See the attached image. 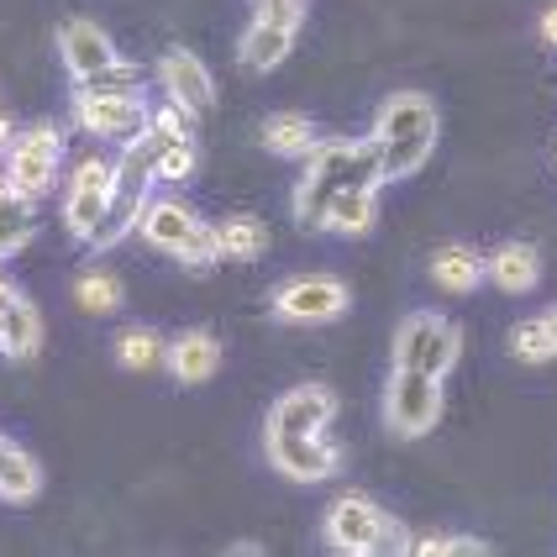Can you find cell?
<instances>
[{"label": "cell", "mask_w": 557, "mask_h": 557, "mask_svg": "<svg viewBox=\"0 0 557 557\" xmlns=\"http://www.w3.org/2000/svg\"><path fill=\"white\" fill-rule=\"evenodd\" d=\"M153 126L163 132V137H195V111H185V106H163V111H153Z\"/></svg>", "instance_id": "35"}, {"label": "cell", "mask_w": 557, "mask_h": 557, "mask_svg": "<svg viewBox=\"0 0 557 557\" xmlns=\"http://www.w3.org/2000/svg\"><path fill=\"white\" fill-rule=\"evenodd\" d=\"M410 553H463V557H479V553H490V542H479V536H447V531H436V536H421Z\"/></svg>", "instance_id": "34"}, {"label": "cell", "mask_w": 557, "mask_h": 557, "mask_svg": "<svg viewBox=\"0 0 557 557\" xmlns=\"http://www.w3.org/2000/svg\"><path fill=\"white\" fill-rule=\"evenodd\" d=\"M436 421H442V379L395 363L384 384V426L395 436H426Z\"/></svg>", "instance_id": "5"}, {"label": "cell", "mask_w": 557, "mask_h": 557, "mask_svg": "<svg viewBox=\"0 0 557 557\" xmlns=\"http://www.w3.org/2000/svg\"><path fill=\"white\" fill-rule=\"evenodd\" d=\"M315 143H321V132H315V122L300 116V111H278V116L263 122V148L274 158H310Z\"/></svg>", "instance_id": "22"}, {"label": "cell", "mask_w": 557, "mask_h": 557, "mask_svg": "<svg viewBox=\"0 0 557 557\" xmlns=\"http://www.w3.org/2000/svg\"><path fill=\"white\" fill-rule=\"evenodd\" d=\"M436 132H442V116H436L432 95L421 90H400L389 95L373 116V148H379V169H384V185L395 180H410L436 148Z\"/></svg>", "instance_id": "2"}, {"label": "cell", "mask_w": 557, "mask_h": 557, "mask_svg": "<svg viewBox=\"0 0 557 557\" xmlns=\"http://www.w3.org/2000/svg\"><path fill=\"white\" fill-rule=\"evenodd\" d=\"M352 306V289L337 274H295L274 289V315L289 326H326Z\"/></svg>", "instance_id": "6"}, {"label": "cell", "mask_w": 557, "mask_h": 557, "mask_svg": "<svg viewBox=\"0 0 557 557\" xmlns=\"http://www.w3.org/2000/svg\"><path fill=\"white\" fill-rule=\"evenodd\" d=\"M74 306L85 310V315H106V310L122 306V278L106 274V269H85V274L74 278Z\"/></svg>", "instance_id": "27"}, {"label": "cell", "mask_w": 557, "mask_h": 557, "mask_svg": "<svg viewBox=\"0 0 557 557\" xmlns=\"http://www.w3.org/2000/svg\"><path fill=\"white\" fill-rule=\"evenodd\" d=\"M289 48H295V32H284V27H274V22H258V16H252L248 32H243V42H237V59H243L248 74H269V69H278V63L289 59Z\"/></svg>", "instance_id": "20"}, {"label": "cell", "mask_w": 557, "mask_h": 557, "mask_svg": "<svg viewBox=\"0 0 557 557\" xmlns=\"http://www.w3.org/2000/svg\"><path fill=\"white\" fill-rule=\"evenodd\" d=\"M11 137H16V126L0 122V163H5V148H11Z\"/></svg>", "instance_id": "38"}, {"label": "cell", "mask_w": 557, "mask_h": 557, "mask_svg": "<svg viewBox=\"0 0 557 557\" xmlns=\"http://www.w3.org/2000/svg\"><path fill=\"white\" fill-rule=\"evenodd\" d=\"M536 32H542V42H547V48H557V0H547V5H542Z\"/></svg>", "instance_id": "36"}, {"label": "cell", "mask_w": 557, "mask_h": 557, "mask_svg": "<svg viewBox=\"0 0 557 557\" xmlns=\"http://www.w3.org/2000/svg\"><path fill=\"white\" fill-rule=\"evenodd\" d=\"M74 122L85 126L90 137L100 143H132L143 126L153 122L143 90H126V95H100V90H74Z\"/></svg>", "instance_id": "10"}, {"label": "cell", "mask_w": 557, "mask_h": 557, "mask_svg": "<svg viewBox=\"0 0 557 557\" xmlns=\"http://www.w3.org/2000/svg\"><path fill=\"white\" fill-rule=\"evenodd\" d=\"M59 59H63V69H69V79L79 85V79L106 74L111 63H122V53H116V42L95 27V22L74 16V22H63L59 27Z\"/></svg>", "instance_id": "13"}, {"label": "cell", "mask_w": 557, "mask_h": 557, "mask_svg": "<svg viewBox=\"0 0 557 557\" xmlns=\"http://www.w3.org/2000/svg\"><path fill=\"white\" fill-rule=\"evenodd\" d=\"M116 200V180H111V163L106 158H79L74 174H69V189H63V232L74 243H85L100 216L111 211Z\"/></svg>", "instance_id": "9"}, {"label": "cell", "mask_w": 557, "mask_h": 557, "mask_svg": "<svg viewBox=\"0 0 557 557\" xmlns=\"http://www.w3.org/2000/svg\"><path fill=\"white\" fill-rule=\"evenodd\" d=\"M195 163H200L195 137H169V143H163V153H158V185H180V180H189V174H195Z\"/></svg>", "instance_id": "30"}, {"label": "cell", "mask_w": 557, "mask_h": 557, "mask_svg": "<svg viewBox=\"0 0 557 557\" xmlns=\"http://www.w3.org/2000/svg\"><path fill=\"white\" fill-rule=\"evenodd\" d=\"M216 252L221 258H237V263H252L269 252V226L258 216H226L216 221Z\"/></svg>", "instance_id": "24"}, {"label": "cell", "mask_w": 557, "mask_h": 557, "mask_svg": "<svg viewBox=\"0 0 557 557\" xmlns=\"http://www.w3.org/2000/svg\"><path fill=\"white\" fill-rule=\"evenodd\" d=\"M510 358H516V363H531V369H542V363H553V358H557V342L547 337L542 315H536V321H516V326H510Z\"/></svg>", "instance_id": "29"}, {"label": "cell", "mask_w": 557, "mask_h": 557, "mask_svg": "<svg viewBox=\"0 0 557 557\" xmlns=\"http://www.w3.org/2000/svg\"><path fill=\"white\" fill-rule=\"evenodd\" d=\"M263 447L289 484H326L342 468V447L326 432H263Z\"/></svg>", "instance_id": "7"}, {"label": "cell", "mask_w": 557, "mask_h": 557, "mask_svg": "<svg viewBox=\"0 0 557 557\" xmlns=\"http://www.w3.org/2000/svg\"><path fill=\"white\" fill-rule=\"evenodd\" d=\"M59 163H63V137L53 122H37L27 132H16L11 148H5V174H11L16 189H27L32 200L59 185Z\"/></svg>", "instance_id": "8"}, {"label": "cell", "mask_w": 557, "mask_h": 557, "mask_svg": "<svg viewBox=\"0 0 557 557\" xmlns=\"http://www.w3.org/2000/svg\"><path fill=\"white\" fill-rule=\"evenodd\" d=\"M432 278L447 289V295H473L484 284V258L463 243H447V248L432 252Z\"/></svg>", "instance_id": "21"}, {"label": "cell", "mask_w": 557, "mask_h": 557, "mask_svg": "<svg viewBox=\"0 0 557 557\" xmlns=\"http://www.w3.org/2000/svg\"><path fill=\"white\" fill-rule=\"evenodd\" d=\"M337 416V395L326 384H295L269 405V432H326Z\"/></svg>", "instance_id": "14"}, {"label": "cell", "mask_w": 557, "mask_h": 557, "mask_svg": "<svg viewBox=\"0 0 557 557\" xmlns=\"http://www.w3.org/2000/svg\"><path fill=\"white\" fill-rule=\"evenodd\" d=\"M143 200H148V195H116V200H111V211L100 216V226H95L90 237H85V248H90V252H111L116 243H126V237L137 232Z\"/></svg>", "instance_id": "26"}, {"label": "cell", "mask_w": 557, "mask_h": 557, "mask_svg": "<svg viewBox=\"0 0 557 557\" xmlns=\"http://www.w3.org/2000/svg\"><path fill=\"white\" fill-rule=\"evenodd\" d=\"M458 352H463L458 321H447L436 310L405 315L400 332H395V363L400 369H421V373H432V379H447V373L458 369Z\"/></svg>", "instance_id": "4"}, {"label": "cell", "mask_w": 557, "mask_h": 557, "mask_svg": "<svg viewBox=\"0 0 557 557\" xmlns=\"http://www.w3.org/2000/svg\"><path fill=\"white\" fill-rule=\"evenodd\" d=\"M373 221H379V189L373 185H342L332 195V206H326V232H337V237H363L373 232Z\"/></svg>", "instance_id": "18"}, {"label": "cell", "mask_w": 557, "mask_h": 557, "mask_svg": "<svg viewBox=\"0 0 557 557\" xmlns=\"http://www.w3.org/2000/svg\"><path fill=\"white\" fill-rule=\"evenodd\" d=\"M163 369L174 373L180 384H206L211 373L221 369V342L211 332H180V337H169L163 347Z\"/></svg>", "instance_id": "16"}, {"label": "cell", "mask_w": 557, "mask_h": 557, "mask_svg": "<svg viewBox=\"0 0 557 557\" xmlns=\"http://www.w3.org/2000/svg\"><path fill=\"white\" fill-rule=\"evenodd\" d=\"M180 263H185L189 274H211V269L221 263V252H216V226H211V221H206V226L195 232V243L180 252Z\"/></svg>", "instance_id": "32"}, {"label": "cell", "mask_w": 557, "mask_h": 557, "mask_svg": "<svg viewBox=\"0 0 557 557\" xmlns=\"http://www.w3.org/2000/svg\"><path fill=\"white\" fill-rule=\"evenodd\" d=\"M163 347H169V342L158 337L153 326H126L122 337H116V363L132 373L158 369V363H163Z\"/></svg>", "instance_id": "28"}, {"label": "cell", "mask_w": 557, "mask_h": 557, "mask_svg": "<svg viewBox=\"0 0 557 557\" xmlns=\"http://www.w3.org/2000/svg\"><path fill=\"white\" fill-rule=\"evenodd\" d=\"M200 226H206V221L195 216L185 200H174V195H148V200H143V216H137V237H143L148 248L180 258V252L195 243Z\"/></svg>", "instance_id": "11"}, {"label": "cell", "mask_w": 557, "mask_h": 557, "mask_svg": "<svg viewBox=\"0 0 557 557\" xmlns=\"http://www.w3.org/2000/svg\"><path fill=\"white\" fill-rule=\"evenodd\" d=\"M143 79H148V74H143V69H137V63H111V69H106V74H95V79H79V85H74V90H100V95H126V90H143Z\"/></svg>", "instance_id": "31"}, {"label": "cell", "mask_w": 557, "mask_h": 557, "mask_svg": "<svg viewBox=\"0 0 557 557\" xmlns=\"http://www.w3.org/2000/svg\"><path fill=\"white\" fill-rule=\"evenodd\" d=\"M163 132L153 122L143 126L132 143H122V153L111 163V180H116V195H153L158 185V153H163Z\"/></svg>", "instance_id": "15"}, {"label": "cell", "mask_w": 557, "mask_h": 557, "mask_svg": "<svg viewBox=\"0 0 557 557\" xmlns=\"http://www.w3.org/2000/svg\"><path fill=\"white\" fill-rule=\"evenodd\" d=\"M32 206L37 200H32L27 189L11 185V174L0 169V263L32 243V232H37V211Z\"/></svg>", "instance_id": "17"}, {"label": "cell", "mask_w": 557, "mask_h": 557, "mask_svg": "<svg viewBox=\"0 0 557 557\" xmlns=\"http://www.w3.org/2000/svg\"><path fill=\"white\" fill-rule=\"evenodd\" d=\"M11 300H16V289L0 278V332H5V310H11Z\"/></svg>", "instance_id": "37"}, {"label": "cell", "mask_w": 557, "mask_h": 557, "mask_svg": "<svg viewBox=\"0 0 557 557\" xmlns=\"http://www.w3.org/2000/svg\"><path fill=\"white\" fill-rule=\"evenodd\" d=\"M37 347H42V321H37V306H32L27 295H16L11 310H5L0 352H5V358H16V363H27V358H37Z\"/></svg>", "instance_id": "23"}, {"label": "cell", "mask_w": 557, "mask_h": 557, "mask_svg": "<svg viewBox=\"0 0 557 557\" xmlns=\"http://www.w3.org/2000/svg\"><path fill=\"white\" fill-rule=\"evenodd\" d=\"M484 278L505 289V295H527L531 284L542 278V252L531 243H505L495 258H484Z\"/></svg>", "instance_id": "19"}, {"label": "cell", "mask_w": 557, "mask_h": 557, "mask_svg": "<svg viewBox=\"0 0 557 557\" xmlns=\"http://www.w3.org/2000/svg\"><path fill=\"white\" fill-rule=\"evenodd\" d=\"M326 547H337V553H410L416 547V536L405 527L400 516H389L379 499L369 495H337L332 499V510H326Z\"/></svg>", "instance_id": "3"}, {"label": "cell", "mask_w": 557, "mask_h": 557, "mask_svg": "<svg viewBox=\"0 0 557 557\" xmlns=\"http://www.w3.org/2000/svg\"><path fill=\"white\" fill-rule=\"evenodd\" d=\"M542 326H547V337L557 342V306H553V310H542Z\"/></svg>", "instance_id": "39"}, {"label": "cell", "mask_w": 557, "mask_h": 557, "mask_svg": "<svg viewBox=\"0 0 557 557\" xmlns=\"http://www.w3.org/2000/svg\"><path fill=\"white\" fill-rule=\"evenodd\" d=\"M37 490H42V468L32 463L22 447H11V442L0 436V499L27 505V499H37Z\"/></svg>", "instance_id": "25"}, {"label": "cell", "mask_w": 557, "mask_h": 557, "mask_svg": "<svg viewBox=\"0 0 557 557\" xmlns=\"http://www.w3.org/2000/svg\"><path fill=\"white\" fill-rule=\"evenodd\" d=\"M158 85H163V95H169L174 106H185L195 116H206V111L216 106V79H211V69L195 59L189 48H169V53L158 59Z\"/></svg>", "instance_id": "12"}, {"label": "cell", "mask_w": 557, "mask_h": 557, "mask_svg": "<svg viewBox=\"0 0 557 557\" xmlns=\"http://www.w3.org/2000/svg\"><path fill=\"white\" fill-rule=\"evenodd\" d=\"M252 16H258V22H274V27H284V32H300V22H306V0H258Z\"/></svg>", "instance_id": "33"}, {"label": "cell", "mask_w": 557, "mask_h": 557, "mask_svg": "<svg viewBox=\"0 0 557 557\" xmlns=\"http://www.w3.org/2000/svg\"><path fill=\"white\" fill-rule=\"evenodd\" d=\"M342 185H384V169H379V148H373V137H321L306 158V174H300V185H295V200H289V211H295V226H306V232H321V221H326V206H332V195Z\"/></svg>", "instance_id": "1"}]
</instances>
